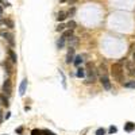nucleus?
Here are the masks:
<instances>
[{
  "label": "nucleus",
  "instance_id": "nucleus-1",
  "mask_svg": "<svg viewBox=\"0 0 135 135\" xmlns=\"http://www.w3.org/2000/svg\"><path fill=\"white\" fill-rule=\"evenodd\" d=\"M112 73L115 76V78L122 83L123 81V68H122V64H114L112 65Z\"/></svg>",
  "mask_w": 135,
  "mask_h": 135
},
{
  "label": "nucleus",
  "instance_id": "nucleus-2",
  "mask_svg": "<svg viewBox=\"0 0 135 135\" xmlns=\"http://www.w3.org/2000/svg\"><path fill=\"white\" fill-rule=\"evenodd\" d=\"M86 76H88V83H95L96 81V70L92 64L86 65Z\"/></svg>",
  "mask_w": 135,
  "mask_h": 135
},
{
  "label": "nucleus",
  "instance_id": "nucleus-3",
  "mask_svg": "<svg viewBox=\"0 0 135 135\" xmlns=\"http://www.w3.org/2000/svg\"><path fill=\"white\" fill-rule=\"evenodd\" d=\"M100 81H101V84H103L104 89H107V91L111 89V81H109L108 73H101V76H100Z\"/></svg>",
  "mask_w": 135,
  "mask_h": 135
},
{
  "label": "nucleus",
  "instance_id": "nucleus-4",
  "mask_svg": "<svg viewBox=\"0 0 135 135\" xmlns=\"http://www.w3.org/2000/svg\"><path fill=\"white\" fill-rule=\"evenodd\" d=\"M0 35H2L3 38H6L7 42L9 43V46H11V47L15 46V39H14V35H12L11 32H7V31L2 30V31H0Z\"/></svg>",
  "mask_w": 135,
  "mask_h": 135
},
{
  "label": "nucleus",
  "instance_id": "nucleus-5",
  "mask_svg": "<svg viewBox=\"0 0 135 135\" xmlns=\"http://www.w3.org/2000/svg\"><path fill=\"white\" fill-rule=\"evenodd\" d=\"M3 92H4V95H7V96H9L12 93V84H11V80L9 78H7L6 81H4V84H3Z\"/></svg>",
  "mask_w": 135,
  "mask_h": 135
},
{
  "label": "nucleus",
  "instance_id": "nucleus-6",
  "mask_svg": "<svg viewBox=\"0 0 135 135\" xmlns=\"http://www.w3.org/2000/svg\"><path fill=\"white\" fill-rule=\"evenodd\" d=\"M8 55H9V61H11L12 64H16V61H18V55H16V53L12 49H9V50H8Z\"/></svg>",
  "mask_w": 135,
  "mask_h": 135
},
{
  "label": "nucleus",
  "instance_id": "nucleus-7",
  "mask_svg": "<svg viewBox=\"0 0 135 135\" xmlns=\"http://www.w3.org/2000/svg\"><path fill=\"white\" fill-rule=\"evenodd\" d=\"M26 88H27V80H23L20 86H19V95H20V96L25 95L26 93Z\"/></svg>",
  "mask_w": 135,
  "mask_h": 135
},
{
  "label": "nucleus",
  "instance_id": "nucleus-8",
  "mask_svg": "<svg viewBox=\"0 0 135 135\" xmlns=\"http://www.w3.org/2000/svg\"><path fill=\"white\" fill-rule=\"evenodd\" d=\"M73 57H74V49H73V47H70L69 51H68V55H66V62H68V64H70V62L73 61Z\"/></svg>",
  "mask_w": 135,
  "mask_h": 135
},
{
  "label": "nucleus",
  "instance_id": "nucleus-9",
  "mask_svg": "<svg viewBox=\"0 0 135 135\" xmlns=\"http://www.w3.org/2000/svg\"><path fill=\"white\" fill-rule=\"evenodd\" d=\"M0 25H6L8 28H14V22L11 19H2V20H0Z\"/></svg>",
  "mask_w": 135,
  "mask_h": 135
},
{
  "label": "nucleus",
  "instance_id": "nucleus-10",
  "mask_svg": "<svg viewBox=\"0 0 135 135\" xmlns=\"http://www.w3.org/2000/svg\"><path fill=\"white\" fill-rule=\"evenodd\" d=\"M124 130H126V131H128V132L134 131V130H135V123H132V122H127L126 124H124Z\"/></svg>",
  "mask_w": 135,
  "mask_h": 135
},
{
  "label": "nucleus",
  "instance_id": "nucleus-11",
  "mask_svg": "<svg viewBox=\"0 0 135 135\" xmlns=\"http://www.w3.org/2000/svg\"><path fill=\"white\" fill-rule=\"evenodd\" d=\"M72 37H73V30H66V31H64V34H62L61 38L68 39V38H72Z\"/></svg>",
  "mask_w": 135,
  "mask_h": 135
},
{
  "label": "nucleus",
  "instance_id": "nucleus-12",
  "mask_svg": "<svg viewBox=\"0 0 135 135\" xmlns=\"http://www.w3.org/2000/svg\"><path fill=\"white\" fill-rule=\"evenodd\" d=\"M3 66H4V69L7 70V73H11L12 72V66H11V64H9V61H4Z\"/></svg>",
  "mask_w": 135,
  "mask_h": 135
},
{
  "label": "nucleus",
  "instance_id": "nucleus-13",
  "mask_svg": "<svg viewBox=\"0 0 135 135\" xmlns=\"http://www.w3.org/2000/svg\"><path fill=\"white\" fill-rule=\"evenodd\" d=\"M0 104H2V105H6V107H8V99L6 97V96H4V95H2V93H0Z\"/></svg>",
  "mask_w": 135,
  "mask_h": 135
},
{
  "label": "nucleus",
  "instance_id": "nucleus-14",
  "mask_svg": "<svg viewBox=\"0 0 135 135\" xmlns=\"http://www.w3.org/2000/svg\"><path fill=\"white\" fill-rule=\"evenodd\" d=\"M65 18H66V12H65V11H60L58 15H57V20H58V22H62Z\"/></svg>",
  "mask_w": 135,
  "mask_h": 135
},
{
  "label": "nucleus",
  "instance_id": "nucleus-15",
  "mask_svg": "<svg viewBox=\"0 0 135 135\" xmlns=\"http://www.w3.org/2000/svg\"><path fill=\"white\" fill-rule=\"evenodd\" d=\"M73 62H74V65H76V66H80L81 64H83V57H81V55H77Z\"/></svg>",
  "mask_w": 135,
  "mask_h": 135
},
{
  "label": "nucleus",
  "instance_id": "nucleus-16",
  "mask_svg": "<svg viewBox=\"0 0 135 135\" xmlns=\"http://www.w3.org/2000/svg\"><path fill=\"white\" fill-rule=\"evenodd\" d=\"M84 76H85V70L83 68H78V69H77V77H78V78H83Z\"/></svg>",
  "mask_w": 135,
  "mask_h": 135
},
{
  "label": "nucleus",
  "instance_id": "nucleus-17",
  "mask_svg": "<svg viewBox=\"0 0 135 135\" xmlns=\"http://www.w3.org/2000/svg\"><path fill=\"white\" fill-rule=\"evenodd\" d=\"M64 46H65V39L64 38H60V39L57 41V47H58V49H62Z\"/></svg>",
  "mask_w": 135,
  "mask_h": 135
},
{
  "label": "nucleus",
  "instance_id": "nucleus-18",
  "mask_svg": "<svg viewBox=\"0 0 135 135\" xmlns=\"http://www.w3.org/2000/svg\"><path fill=\"white\" fill-rule=\"evenodd\" d=\"M66 27L69 28V30H74V28H76V22H74V20H70V22L66 25Z\"/></svg>",
  "mask_w": 135,
  "mask_h": 135
},
{
  "label": "nucleus",
  "instance_id": "nucleus-19",
  "mask_svg": "<svg viewBox=\"0 0 135 135\" xmlns=\"http://www.w3.org/2000/svg\"><path fill=\"white\" fill-rule=\"evenodd\" d=\"M126 88H134L135 89V81H128V83H126V84H123Z\"/></svg>",
  "mask_w": 135,
  "mask_h": 135
},
{
  "label": "nucleus",
  "instance_id": "nucleus-20",
  "mask_svg": "<svg viewBox=\"0 0 135 135\" xmlns=\"http://www.w3.org/2000/svg\"><path fill=\"white\" fill-rule=\"evenodd\" d=\"M31 135H43V131H41V130H32Z\"/></svg>",
  "mask_w": 135,
  "mask_h": 135
},
{
  "label": "nucleus",
  "instance_id": "nucleus-21",
  "mask_svg": "<svg viewBox=\"0 0 135 135\" xmlns=\"http://www.w3.org/2000/svg\"><path fill=\"white\" fill-rule=\"evenodd\" d=\"M96 135H105V130L104 128H99L97 131H96Z\"/></svg>",
  "mask_w": 135,
  "mask_h": 135
},
{
  "label": "nucleus",
  "instance_id": "nucleus-22",
  "mask_svg": "<svg viewBox=\"0 0 135 135\" xmlns=\"http://www.w3.org/2000/svg\"><path fill=\"white\" fill-rule=\"evenodd\" d=\"M116 131H118V128L115 127V126H111V127H109V134H115Z\"/></svg>",
  "mask_w": 135,
  "mask_h": 135
},
{
  "label": "nucleus",
  "instance_id": "nucleus-23",
  "mask_svg": "<svg viewBox=\"0 0 135 135\" xmlns=\"http://www.w3.org/2000/svg\"><path fill=\"white\" fill-rule=\"evenodd\" d=\"M65 27H66L65 25H60L58 27H57V31H58V32H60V31H64V30H65Z\"/></svg>",
  "mask_w": 135,
  "mask_h": 135
},
{
  "label": "nucleus",
  "instance_id": "nucleus-24",
  "mask_svg": "<svg viewBox=\"0 0 135 135\" xmlns=\"http://www.w3.org/2000/svg\"><path fill=\"white\" fill-rule=\"evenodd\" d=\"M60 2H61V3H65V2H68V3H69L70 6H72V4H73V3H76L77 0H60Z\"/></svg>",
  "mask_w": 135,
  "mask_h": 135
},
{
  "label": "nucleus",
  "instance_id": "nucleus-25",
  "mask_svg": "<svg viewBox=\"0 0 135 135\" xmlns=\"http://www.w3.org/2000/svg\"><path fill=\"white\" fill-rule=\"evenodd\" d=\"M43 134L45 135H55L54 132H51V131H43Z\"/></svg>",
  "mask_w": 135,
  "mask_h": 135
},
{
  "label": "nucleus",
  "instance_id": "nucleus-26",
  "mask_svg": "<svg viewBox=\"0 0 135 135\" xmlns=\"http://www.w3.org/2000/svg\"><path fill=\"white\" fill-rule=\"evenodd\" d=\"M3 122V112H2V109H0V123Z\"/></svg>",
  "mask_w": 135,
  "mask_h": 135
},
{
  "label": "nucleus",
  "instance_id": "nucleus-27",
  "mask_svg": "<svg viewBox=\"0 0 135 135\" xmlns=\"http://www.w3.org/2000/svg\"><path fill=\"white\" fill-rule=\"evenodd\" d=\"M130 70H131V72H130V74H132V76H135V69H134V68H132V69H130Z\"/></svg>",
  "mask_w": 135,
  "mask_h": 135
},
{
  "label": "nucleus",
  "instance_id": "nucleus-28",
  "mask_svg": "<svg viewBox=\"0 0 135 135\" xmlns=\"http://www.w3.org/2000/svg\"><path fill=\"white\" fill-rule=\"evenodd\" d=\"M0 3H4V6H9V3H6L4 0H0Z\"/></svg>",
  "mask_w": 135,
  "mask_h": 135
},
{
  "label": "nucleus",
  "instance_id": "nucleus-29",
  "mask_svg": "<svg viewBox=\"0 0 135 135\" xmlns=\"http://www.w3.org/2000/svg\"><path fill=\"white\" fill-rule=\"evenodd\" d=\"M132 58H134V62H135V53H134V54H132Z\"/></svg>",
  "mask_w": 135,
  "mask_h": 135
}]
</instances>
